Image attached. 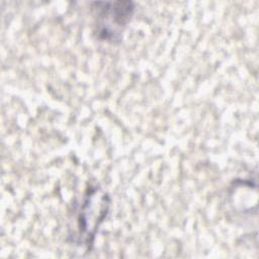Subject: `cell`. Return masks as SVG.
Masks as SVG:
<instances>
[{"label": "cell", "mask_w": 259, "mask_h": 259, "mask_svg": "<svg viewBox=\"0 0 259 259\" xmlns=\"http://www.w3.org/2000/svg\"><path fill=\"white\" fill-rule=\"evenodd\" d=\"M95 5L98 8L97 32L99 36L107 40L117 38L132 16L133 3L99 2Z\"/></svg>", "instance_id": "obj_1"}, {"label": "cell", "mask_w": 259, "mask_h": 259, "mask_svg": "<svg viewBox=\"0 0 259 259\" xmlns=\"http://www.w3.org/2000/svg\"><path fill=\"white\" fill-rule=\"evenodd\" d=\"M108 204L107 194L99 189L94 188L88 193L79 215V230L84 237L85 244L93 242L98 226L106 215Z\"/></svg>", "instance_id": "obj_2"}]
</instances>
